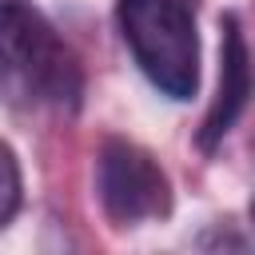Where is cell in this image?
Wrapping results in <instances>:
<instances>
[{
  "instance_id": "obj_5",
  "label": "cell",
  "mask_w": 255,
  "mask_h": 255,
  "mask_svg": "<svg viewBox=\"0 0 255 255\" xmlns=\"http://www.w3.org/2000/svg\"><path fill=\"white\" fill-rule=\"evenodd\" d=\"M24 203V175H20V159L16 151L0 139V227H8L16 219Z\"/></svg>"
},
{
  "instance_id": "obj_4",
  "label": "cell",
  "mask_w": 255,
  "mask_h": 255,
  "mask_svg": "<svg viewBox=\"0 0 255 255\" xmlns=\"http://www.w3.org/2000/svg\"><path fill=\"white\" fill-rule=\"evenodd\" d=\"M223 44H219V92L203 116L199 128V147L215 151L223 143V135L239 124V116L247 112V96H251V56H247V36L239 28V16L227 12L223 16Z\"/></svg>"
},
{
  "instance_id": "obj_2",
  "label": "cell",
  "mask_w": 255,
  "mask_h": 255,
  "mask_svg": "<svg viewBox=\"0 0 255 255\" xmlns=\"http://www.w3.org/2000/svg\"><path fill=\"white\" fill-rule=\"evenodd\" d=\"M116 24L159 96L183 104L199 92V32L179 0H116Z\"/></svg>"
},
{
  "instance_id": "obj_3",
  "label": "cell",
  "mask_w": 255,
  "mask_h": 255,
  "mask_svg": "<svg viewBox=\"0 0 255 255\" xmlns=\"http://www.w3.org/2000/svg\"><path fill=\"white\" fill-rule=\"evenodd\" d=\"M96 195L112 223L131 227L143 219H163L171 211V179L155 163L151 151H143L131 139H104L96 155Z\"/></svg>"
},
{
  "instance_id": "obj_1",
  "label": "cell",
  "mask_w": 255,
  "mask_h": 255,
  "mask_svg": "<svg viewBox=\"0 0 255 255\" xmlns=\"http://www.w3.org/2000/svg\"><path fill=\"white\" fill-rule=\"evenodd\" d=\"M0 80L20 104L80 108L84 72L36 0H0Z\"/></svg>"
}]
</instances>
